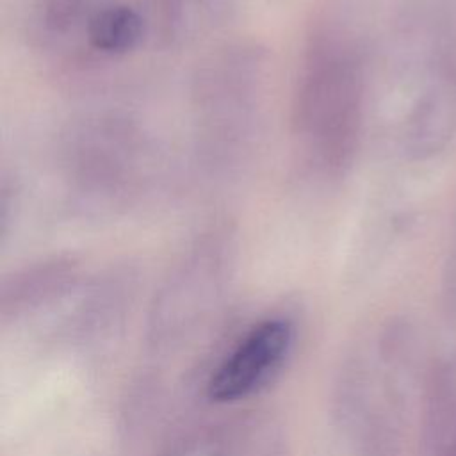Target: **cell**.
I'll return each instance as SVG.
<instances>
[{"label": "cell", "instance_id": "obj_9", "mask_svg": "<svg viewBox=\"0 0 456 456\" xmlns=\"http://www.w3.org/2000/svg\"><path fill=\"white\" fill-rule=\"evenodd\" d=\"M159 456H281L269 428H201L176 438Z\"/></svg>", "mask_w": 456, "mask_h": 456}, {"label": "cell", "instance_id": "obj_7", "mask_svg": "<svg viewBox=\"0 0 456 456\" xmlns=\"http://www.w3.org/2000/svg\"><path fill=\"white\" fill-rule=\"evenodd\" d=\"M80 267L73 258L52 256L25 265L0 285V321L18 324L77 292Z\"/></svg>", "mask_w": 456, "mask_h": 456}, {"label": "cell", "instance_id": "obj_4", "mask_svg": "<svg viewBox=\"0 0 456 456\" xmlns=\"http://www.w3.org/2000/svg\"><path fill=\"white\" fill-rule=\"evenodd\" d=\"M408 333L388 326L344 360L333 390V417L353 456H397Z\"/></svg>", "mask_w": 456, "mask_h": 456}, {"label": "cell", "instance_id": "obj_1", "mask_svg": "<svg viewBox=\"0 0 456 456\" xmlns=\"http://www.w3.org/2000/svg\"><path fill=\"white\" fill-rule=\"evenodd\" d=\"M367 102L362 45L333 12L310 32L292 102V132L301 162L317 178H340L358 151Z\"/></svg>", "mask_w": 456, "mask_h": 456}, {"label": "cell", "instance_id": "obj_2", "mask_svg": "<svg viewBox=\"0 0 456 456\" xmlns=\"http://www.w3.org/2000/svg\"><path fill=\"white\" fill-rule=\"evenodd\" d=\"M269 61L255 45L214 52L191 89L194 155L210 178L239 173L253 157L265 123Z\"/></svg>", "mask_w": 456, "mask_h": 456}, {"label": "cell", "instance_id": "obj_8", "mask_svg": "<svg viewBox=\"0 0 456 456\" xmlns=\"http://www.w3.org/2000/svg\"><path fill=\"white\" fill-rule=\"evenodd\" d=\"M456 132V82L436 78L411 107L403 130L404 150L417 159L438 153Z\"/></svg>", "mask_w": 456, "mask_h": 456}, {"label": "cell", "instance_id": "obj_3", "mask_svg": "<svg viewBox=\"0 0 456 456\" xmlns=\"http://www.w3.org/2000/svg\"><path fill=\"white\" fill-rule=\"evenodd\" d=\"M61 171L71 198L91 212H116L148 192L157 151L137 119L98 110L71 121L61 139Z\"/></svg>", "mask_w": 456, "mask_h": 456}, {"label": "cell", "instance_id": "obj_6", "mask_svg": "<svg viewBox=\"0 0 456 456\" xmlns=\"http://www.w3.org/2000/svg\"><path fill=\"white\" fill-rule=\"evenodd\" d=\"M294 344L296 324L285 315H269L251 324L210 370L207 397L232 404L258 394L281 372Z\"/></svg>", "mask_w": 456, "mask_h": 456}, {"label": "cell", "instance_id": "obj_5", "mask_svg": "<svg viewBox=\"0 0 456 456\" xmlns=\"http://www.w3.org/2000/svg\"><path fill=\"white\" fill-rule=\"evenodd\" d=\"M235 246L226 228L203 232L159 285L148 312V342L159 351L185 344L219 308L232 280Z\"/></svg>", "mask_w": 456, "mask_h": 456}, {"label": "cell", "instance_id": "obj_10", "mask_svg": "<svg viewBox=\"0 0 456 456\" xmlns=\"http://www.w3.org/2000/svg\"><path fill=\"white\" fill-rule=\"evenodd\" d=\"M445 305L447 314H451L452 321L456 322V246L452 249L445 273Z\"/></svg>", "mask_w": 456, "mask_h": 456}]
</instances>
